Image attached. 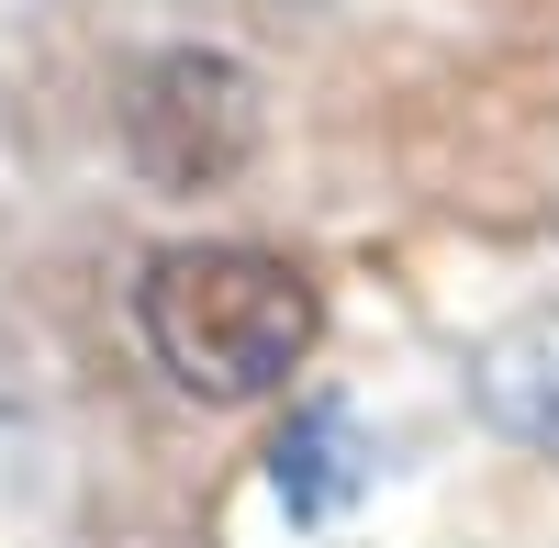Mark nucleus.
Instances as JSON below:
<instances>
[{"instance_id":"2","label":"nucleus","mask_w":559,"mask_h":548,"mask_svg":"<svg viewBox=\"0 0 559 548\" xmlns=\"http://www.w3.org/2000/svg\"><path fill=\"white\" fill-rule=\"evenodd\" d=\"M123 157L146 191H224L258 157V79L224 45H168L123 90Z\"/></svg>"},{"instance_id":"4","label":"nucleus","mask_w":559,"mask_h":548,"mask_svg":"<svg viewBox=\"0 0 559 548\" xmlns=\"http://www.w3.org/2000/svg\"><path fill=\"white\" fill-rule=\"evenodd\" d=\"M471 403H481L492 437L548 448V460H559V302L515 313V325H492L471 347Z\"/></svg>"},{"instance_id":"1","label":"nucleus","mask_w":559,"mask_h":548,"mask_svg":"<svg viewBox=\"0 0 559 548\" xmlns=\"http://www.w3.org/2000/svg\"><path fill=\"white\" fill-rule=\"evenodd\" d=\"M134 336L168 370V392L191 403H269L292 392V370L324 336V291L302 258L247 247V236H202V247H157L134 281Z\"/></svg>"},{"instance_id":"3","label":"nucleus","mask_w":559,"mask_h":548,"mask_svg":"<svg viewBox=\"0 0 559 548\" xmlns=\"http://www.w3.org/2000/svg\"><path fill=\"white\" fill-rule=\"evenodd\" d=\"M369 481H381V448L358 437V403H347V392H302L292 426H280V448H269L280 515H292V526H336Z\"/></svg>"}]
</instances>
